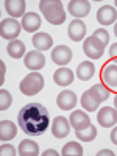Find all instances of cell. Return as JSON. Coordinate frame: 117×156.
Returning <instances> with one entry per match:
<instances>
[{
  "label": "cell",
  "instance_id": "obj_1",
  "mask_svg": "<svg viewBox=\"0 0 117 156\" xmlns=\"http://www.w3.org/2000/svg\"><path fill=\"white\" fill-rule=\"evenodd\" d=\"M19 128L28 136H41L48 128V111L41 103H28L17 114Z\"/></svg>",
  "mask_w": 117,
  "mask_h": 156
},
{
  "label": "cell",
  "instance_id": "obj_2",
  "mask_svg": "<svg viewBox=\"0 0 117 156\" xmlns=\"http://www.w3.org/2000/svg\"><path fill=\"white\" fill-rule=\"evenodd\" d=\"M39 9H41L42 16L47 19V22L53 25H61L66 20V12H64L62 3L59 0H41Z\"/></svg>",
  "mask_w": 117,
  "mask_h": 156
},
{
  "label": "cell",
  "instance_id": "obj_3",
  "mask_svg": "<svg viewBox=\"0 0 117 156\" xmlns=\"http://www.w3.org/2000/svg\"><path fill=\"white\" fill-rule=\"evenodd\" d=\"M44 87V76L37 72H33L30 75H27L20 81V92L25 95H36L39 90H42Z\"/></svg>",
  "mask_w": 117,
  "mask_h": 156
},
{
  "label": "cell",
  "instance_id": "obj_4",
  "mask_svg": "<svg viewBox=\"0 0 117 156\" xmlns=\"http://www.w3.org/2000/svg\"><path fill=\"white\" fill-rule=\"evenodd\" d=\"M105 44H103L100 39H97L94 34L89 36L84 39L83 42V51L84 55H87L90 59H98L103 56V53H105Z\"/></svg>",
  "mask_w": 117,
  "mask_h": 156
},
{
  "label": "cell",
  "instance_id": "obj_5",
  "mask_svg": "<svg viewBox=\"0 0 117 156\" xmlns=\"http://www.w3.org/2000/svg\"><path fill=\"white\" fill-rule=\"evenodd\" d=\"M20 30H22L20 23L12 17L3 19L2 23H0V34H2V37L6 39V41H14V39L19 36Z\"/></svg>",
  "mask_w": 117,
  "mask_h": 156
},
{
  "label": "cell",
  "instance_id": "obj_6",
  "mask_svg": "<svg viewBox=\"0 0 117 156\" xmlns=\"http://www.w3.org/2000/svg\"><path fill=\"white\" fill-rule=\"evenodd\" d=\"M70 133V122L62 115H58L51 122V134L56 139H64Z\"/></svg>",
  "mask_w": 117,
  "mask_h": 156
},
{
  "label": "cell",
  "instance_id": "obj_7",
  "mask_svg": "<svg viewBox=\"0 0 117 156\" xmlns=\"http://www.w3.org/2000/svg\"><path fill=\"white\" fill-rule=\"evenodd\" d=\"M23 64H25V67H28L31 70H39L45 66V56L39 50L28 51L23 58Z\"/></svg>",
  "mask_w": 117,
  "mask_h": 156
},
{
  "label": "cell",
  "instance_id": "obj_8",
  "mask_svg": "<svg viewBox=\"0 0 117 156\" xmlns=\"http://www.w3.org/2000/svg\"><path fill=\"white\" fill-rule=\"evenodd\" d=\"M51 61L56 66H66L72 61V50L67 45H56L51 51Z\"/></svg>",
  "mask_w": 117,
  "mask_h": 156
},
{
  "label": "cell",
  "instance_id": "obj_9",
  "mask_svg": "<svg viewBox=\"0 0 117 156\" xmlns=\"http://www.w3.org/2000/svg\"><path fill=\"white\" fill-rule=\"evenodd\" d=\"M97 120L101 126L105 128H111L114 126V123L117 122V109L115 108H111V106H105L101 108L97 114Z\"/></svg>",
  "mask_w": 117,
  "mask_h": 156
},
{
  "label": "cell",
  "instance_id": "obj_10",
  "mask_svg": "<svg viewBox=\"0 0 117 156\" xmlns=\"http://www.w3.org/2000/svg\"><path fill=\"white\" fill-rule=\"evenodd\" d=\"M70 126L75 128V131H83V129H86L87 126H90L92 123H90V119H89V115L84 112V111H73L70 114Z\"/></svg>",
  "mask_w": 117,
  "mask_h": 156
},
{
  "label": "cell",
  "instance_id": "obj_11",
  "mask_svg": "<svg viewBox=\"0 0 117 156\" xmlns=\"http://www.w3.org/2000/svg\"><path fill=\"white\" fill-rule=\"evenodd\" d=\"M67 9L72 16H75V19H81L89 14L90 3L87 0H72V2H69Z\"/></svg>",
  "mask_w": 117,
  "mask_h": 156
},
{
  "label": "cell",
  "instance_id": "obj_12",
  "mask_svg": "<svg viewBox=\"0 0 117 156\" xmlns=\"http://www.w3.org/2000/svg\"><path fill=\"white\" fill-rule=\"evenodd\" d=\"M69 37L73 42H80L83 41V37L86 36V23L81 19H73L69 23Z\"/></svg>",
  "mask_w": 117,
  "mask_h": 156
},
{
  "label": "cell",
  "instance_id": "obj_13",
  "mask_svg": "<svg viewBox=\"0 0 117 156\" xmlns=\"http://www.w3.org/2000/svg\"><path fill=\"white\" fill-rule=\"evenodd\" d=\"M56 105L59 109H72L75 105H76V95L75 92H72V90H62V92L58 94L56 97Z\"/></svg>",
  "mask_w": 117,
  "mask_h": 156
},
{
  "label": "cell",
  "instance_id": "obj_14",
  "mask_svg": "<svg viewBox=\"0 0 117 156\" xmlns=\"http://www.w3.org/2000/svg\"><path fill=\"white\" fill-rule=\"evenodd\" d=\"M115 19H117V11L111 5H105L97 11V20L101 25H105V27L106 25H111L112 22H115Z\"/></svg>",
  "mask_w": 117,
  "mask_h": 156
},
{
  "label": "cell",
  "instance_id": "obj_15",
  "mask_svg": "<svg viewBox=\"0 0 117 156\" xmlns=\"http://www.w3.org/2000/svg\"><path fill=\"white\" fill-rule=\"evenodd\" d=\"M101 80L109 87H117V64L109 62L101 70Z\"/></svg>",
  "mask_w": 117,
  "mask_h": 156
},
{
  "label": "cell",
  "instance_id": "obj_16",
  "mask_svg": "<svg viewBox=\"0 0 117 156\" xmlns=\"http://www.w3.org/2000/svg\"><path fill=\"white\" fill-rule=\"evenodd\" d=\"M25 6H27V3H25L23 0H6L5 2V9L12 19H16L19 16L23 17Z\"/></svg>",
  "mask_w": 117,
  "mask_h": 156
},
{
  "label": "cell",
  "instance_id": "obj_17",
  "mask_svg": "<svg viewBox=\"0 0 117 156\" xmlns=\"http://www.w3.org/2000/svg\"><path fill=\"white\" fill-rule=\"evenodd\" d=\"M39 27H41V17H39L36 12H27L22 17V28L28 33L36 31Z\"/></svg>",
  "mask_w": 117,
  "mask_h": 156
},
{
  "label": "cell",
  "instance_id": "obj_18",
  "mask_svg": "<svg viewBox=\"0 0 117 156\" xmlns=\"http://www.w3.org/2000/svg\"><path fill=\"white\" fill-rule=\"evenodd\" d=\"M53 81L58 86H69L73 81V72L69 67H59L53 73Z\"/></svg>",
  "mask_w": 117,
  "mask_h": 156
},
{
  "label": "cell",
  "instance_id": "obj_19",
  "mask_svg": "<svg viewBox=\"0 0 117 156\" xmlns=\"http://www.w3.org/2000/svg\"><path fill=\"white\" fill-rule=\"evenodd\" d=\"M33 45L39 50V51H45L53 45V39L47 33H36L33 36Z\"/></svg>",
  "mask_w": 117,
  "mask_h": 156
},
{
  "label": "cell",
  "instance_id": "obj_20",
  "mask_svg": "<svg viewBox=\"0 0 117 156\" xmlns=\"http://www.w3.org/2000/svg\"><path fill=\"white\" fill-rule=\"evenodd\" d=\"M94 72H95V66L90 61H83V62L78 64V67H76V76L83 81L90 80Z\"/></svg>",
  "mask_w": 117,
  "mask_h": 156
},
{
  "label": "cell",
  "instance_id": "obj_21",
  "mask_svg": "<svg viewBox=\"0 0 117 156\" xmlns=\"http://www.w3.org/2000/svg\"><path fill=\"white\" fill-rule=\"evenodd\" d=\"M19 154L20 156H37L39 154V147L34 140H30V139H25L19 144V148H17Z\"/></svg>",
  "mask_w": 117,
  "mask_h": 156
},
{
  "label": "cell",
  "instance_id": "obj_22",
  "mask_svg": "<svg viewBox=\"0 0 117 156\" xmlns=\"http://www.w3.org/2000/svg\"><path fill=\"white\" fill-rule=\"evenodd\" d=\"M16 131H17V128L11 120H3L0 123V140H3V142L11 140L16 136Z\"/></svg>",
  "mask_w": 117,
  "mask_h": 156
},
{
  "label": "cell",
  "instance_id": "obj_23",
  "mask_svg": "<svg viewBox=\"0 0 117 156\" xmlns=\"http://www.w3.org/2000/svg\"><path fill=\"white\" fill-rule=\"evenodd\" d=\"M6 51H8V55L11 58L19 59L25 55V44L22 41H16V39L14 41H9L8 45H6Z\"/></svg>",
  "mask_w": 117,
  "mask_h": 156
},
{
  "label": "cell",
  "instance_id": "obj_24",
  "mask_svg": "<svg viewBox=\"0 0 117 156\" xmlns=\"http://www.w3.org/2000/svg\"><path fill=\"white\" fill-rule=\"evenodd\" d=\"M89 92H90V95H92L98 103H101V101L108 100L111 90H109L108 87H105V84H94L92 87L89 89Z\"/></svg>",
  "mask_w": 117,
  "mask_h": 156
},
{
  "label": "cell",
  "instance_id": "obj_25",
  "mask_svg": "<svg viewBox=\"0 0 117 156\" xmlns=\"http://www.w3.org/2000/svg\"><path fill=\"white\" fill-rule=\"evenodd\" d=\"M80 103H81V106L86 109V111H95L97 108H98V105L100 103L90 95V92H89V89L86 90V92L81 95V100H80Z\"/></svg>",
  "mask_w": 117,
  "mask_h": 156
},
{
  "label": "cell",
  "instance_id": "obj_26",
  "mask_svg": "<svg viewBox=\"0 0 117 156\" xmlns=\"http://www.w3.org/2000/svg\"><path fill=\"white\" fill-rule=\"evenodd\" d=\"M64 156H81L83 154V147L78 142H69L62 147V153Z\"/></svg>",
  "mask_w": 117,
  "mask_h": 156
},
{
  "label": "cell",
  "instance_id": "obj_27",
  "mask_svg": "<svg viewBox=\"0 0 117 156\" xmlns=\"http://www.w3.org/2000/svg\"><path fill=\"white\" fill-rule=\"evenodd\" d=\"M76 137L80 139V140H84V142L94 140L97 137V128L94 125H90L86 129H83V131H76Z\"/></svg>",
  "mask_w": 117,
  "mask_h": 156
},
{
  "label": "cell",
  "instance_id": "obj_28",
  "mask_svg": "<svg viewBox=\"0 0 117 156\" xmlns=\"http://www.w3.org/2000/svg\"><path fill=\"white\" fill-rule=\"evenodd\" d=\"M11 101H12V97L11 94L8 92L6 89H0V109L5 111L11 106Z\"/></svg>",
  "mask_w": 117,
  "mask_h": 156
},
{
  "label": "cell",
  "instance_id": "obj_29",
  "mask_svg": "<svg viewBox=\"0 0 117 156\" xmlns=\"http://www.w3.org/2000/svg\"><path fill=\"white\" fill-rule=\"evenodd\" d=\"M94 36H95L97 39H100V41L105 44V45H108V42H109V33H108L105 28H98V30H95V31H94Z\"/></svg>",
  "mask_w": 117,
  "mask_h": 156
},
{
  "label": "cell",
  "instance_id": "obj_30",
  "mask_svg": "<svg viewBox=\"0 0 117 156\" xmlns=\"http://www.w3.org/2000/svg\"><path fill=\"white\" fill-rule=\"evenodd\" d=\"M0 153L2 154H6V156H12V154H17L16 153V148L9 145V144H3L2 147H0Z\"/></svg>",
  "mask_w": 117,
  "mask_h": 156
},
{
  "label": "cell",
  "instance_id": "obj_31",
  "mask_svg": "<svg viewBox=\"0 0 117 156\" xmlns=\"http://www.w3.org/2000/svg\"><path fill=\"white\" fill-rule=\"evenodd\" d=\"M109 56H111L112 62H114V64H117V42H115V44H112V45L109 47Z\"/></svg>",
  "mask_w": 117,
  "mask_h": 156
},
{
  "label": "cell",
  "instance_id": "obj_32",
  "mask_svg": "<svg viewBox=\"0 0 117 156\" xmlns=\"http://www.w3.org/2000/svg\"><path fill=\"white\" fill-rule=\"evenodd\" d=\"M97 154H98V156H114V151H111V150L105 148V150H101V151H98Z\"/></svg>",
  "mask_w": 117,
  "mask_h": 156
},
{
  "label": "cell",
  "instance_id": "obj_33",
  "mask_svg": "<svg viewBox=\"0 0 117 156\" xmlns=\"http://www.w3.org/2000/svg\"><path fill=\"white\" fill-rule=\"evenodd\" d=\"M58 154H59V153H58L56 150H51V148H50V150H45V151L42 153V156H58Z\"/></svg>",
  "mask_w": 117,
  "mask_h": 156
},
{
  "label": "cell",
  "instance_id": "obj_34",
  "mask_svg": "<svg viewBox=\"0 0 117 156\" xmlns=\"http://www.w3.org/2000/svg\"><path fill=\"white\" fill-rule=\"evenodd\" d=\"M111 140H112V144L117 145V128H112V131H111Z\"/></svg>",
  "mask_w": 117,
  "mask_h": 156
},
{
  "label": "cell",
  "instance_id": "obj_35",
  "mask_svg": "<svg viewBox=\"0 0 117 156\" xmlns=\"http://www.w3.org/2000/svg\"><path fill=\"white\" fill-rule=\"evenodd\" d=\"M0 66H2V78H0V83H3V76H5V62L2 61V62H0Z\"/></svg>",
  "mask_w": 117,
  "mask_h": 156
},
{
  "label": "cell",
  "instance_id": "obj_36",
  "mask_svg": "<svg viewBox=\"0 0 117 156\" xmlns=\"http://www.w3.org/2000/svg\"><path fill=\"white\" fill-rule=\"evenodd\" d=\"M114 106H115V109H117V95L114 97Z\"/></svg>",
  "mask_w": 117,
  "mask_h": 156
},
{
  "label": "cell",
  "instance_id": "obj_37",
  "mask_svg": "<svg viewBox=\"0 0 117 156\" xmlns=\"http://www.w3.org/2000/svg\"><path fill=\"white\" fill-rule=\"evenodd\" d=\"M114 34H115V37H117V23H115V27H114Z\"/></svg>",
  "mask_w": 117,
  "mask_h": 156
},
{
  "label": "cell",
  "instance_id": "obj_38",
  "mask_svg": "<svg viewBox=\"0 0 117 156\" xmlns=\"http://www.w3.org/2000/svg\"><path fill=\"white\" fill-rule=\"evenodd\" d=\"M114 3H115V6H117V0H115V2H114Z\"/></svg>",
  "mask_w": 117,
  "mask_h": 156
}]
</instances>
